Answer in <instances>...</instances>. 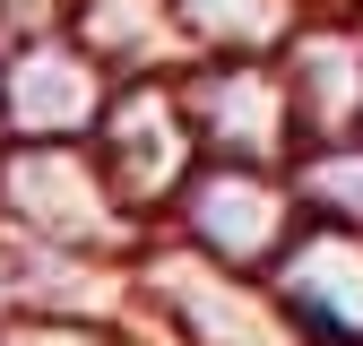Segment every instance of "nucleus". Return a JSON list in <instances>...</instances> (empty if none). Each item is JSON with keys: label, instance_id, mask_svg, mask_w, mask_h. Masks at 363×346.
Listing matches in <instances>:
<instances>
[{"label": "nucleus", "instance_id": "nucleus-1", "mask_svg": "<svg viewBox=\"0 0 363 346\" xmlns=\"http://www.w3.org/2000/svg\"><path fill=\"white\" fill-rule=\"evenodd\" d=\"M268 286H277L303 346H363V225L303 216L294 242L277 251V269H268Z\"/></svg>", "mask_w": 363, "mask_h": 346}]
</instances>
